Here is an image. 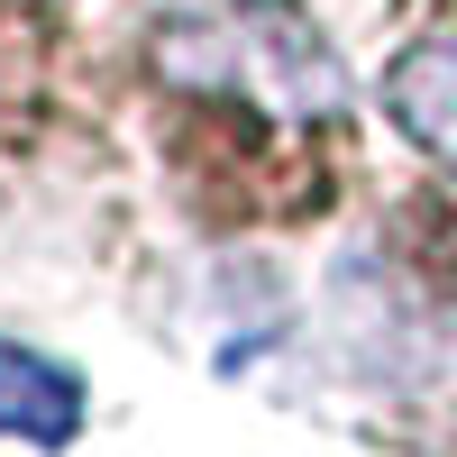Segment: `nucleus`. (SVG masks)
<instances>
[{
	"mask_svg": "<svg viewBox=\"0 0 457 457\" xmlns=\"http://www.w3.org/2000/svg\"><path fill=\"white\" fill-rule=\"evenodd\" d=\"M146 55L174 92H211L293 129L348 110L338 46L302 19V0H165L146 28Z\"/></svg>",
	"mask_w": 457,
	"mask_h": 457,
	"instance_id": "1",
	"label": "nucleus"
},
{
	"mask_svg": "<svg viewBox=\"0 0 457 457\" xmlns=\"http://www.w3.org/2000/svg\"><path fill=\"white\" fill-rule=\"evenodd\" d=\"M83 430V375L19 348V338H0V439L19 448H64Z\"/></svg>",
	"mask_w": 457,
	"mask_h": 457,
	"instance_id": "2",
	"label": "nucleus"
},
{
	"mask_svg": "<svg viewBox=\"0 0 457 457\" xmlns=\"http://www.w3.org/2000/svg\"><path fill=\"white\" fill-rule=\"evenodd\" d=\"M385 110H394V129L457 183V46H448V37H439V46L394 55V73H385Z\"/></svg>",
	"mask_w": 457,
	"mask_h": 457,
	"instance_id": "3",
	"label": "nucleus"
}]
</instances>
